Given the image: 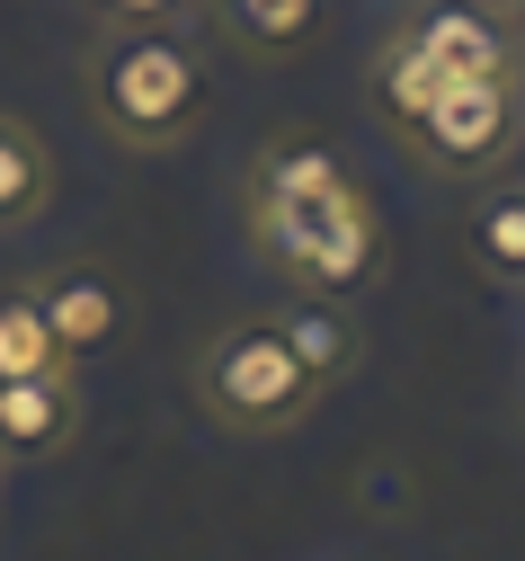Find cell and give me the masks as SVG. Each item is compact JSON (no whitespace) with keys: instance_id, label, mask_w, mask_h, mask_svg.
Listing matches in <instances>:
<instances>
[{"instance_id":"ba28073f","label":"cell","mask_w":525,"mask_h":561,"mask_svg":"<svg viewBox=\"0 0 525 561\" xmlns=\"http://www.w3.org/2000/svg\"><path fill=\"white\" fill-rule=\"evenodd\" d=\"M214 19H222V45L232 54L294 62V54H312V36H321V0H214Z\"/></svg>"},{"instance_id":"9a60e30c","label":"cell","mask_w":525,"mask_h":561,"mask_svg":"<svg viewBox=\"0 0 525 561\" xmlns=\"http://www.w3.org/2000/svg\"><path fill=\"white\" fill-rule=\"evenodd\" d=\"M507 10H516V0H507Z\"/></svg>"},{"instance_id":"3957f363","label":"cell","mask_w":525,"mask_h":561,"mask_svg":"<svg viewBox=\"0 0 525 561\" xmlns=\"http://www.w3.org/2000/svg\"><path fill=\"white\" fill-rule=\"evenodd\" d=\"M196 401H205L214 428H232V437H276L321 401V383L294 366L276 321H232V330H214L205 357H196Z\"/></svg>"},{"instance_id":"5b68a950","label":"cell","mask_w":525,"mask_h":561,"mask_svg":"<svg viewBox=\"0 0 525 561\" xmlns=\"http://www.w3.org/2000/svg\"><path fill=\"white\" fill-rule=\"evenodd\" d=\"M401 134L419 144L427 170H445V179H490V170H507V152L525 144V81H516V72L445 81L419 116H401Z\"/></svg>"},{"instance_id":"52a82bcc","label":"cell","mask_w":525,"mask_h":561,"mask_svg":"<svg viewBox=\"0 0 525 561\" xmlns=\"http://www.w3.org/2000/svg\"><path fill=\"white\" fill-rule=\"evenodd\" d=\"M81 437V375H10L0 383V463H54Z\"/></svg>"},{"instance_id":"7a4b0ae2","label":"cell","mask_w":525,"mask_h":561,"mask_svg":"<svg viewBox=\"0 0 525 561\" xmlns=\"http://www.w3.org/2000/svg\"><path fill=\"white\" fill-rule=\"evenodd\" d=\"M90 99H99V125L134 152H179L187 134L205 125V54L179 36V27H107L90 45Z\"/></svg>"},{"instance_id":"6da1fadb","label":"cell","mask_w":525,"mask_h":561,"mask_svg":"<svg viewBox=\"0 0 525 561\" xmlns=\"http://www.w3.org/2000/svg\"><path fill=\"white\" fill-rule=\"evenodd\" d=\"M250 241L304 295L356 304L384 276V224H374L365 187L339 170V152H321V144H267L259 152V170H250Z\"/></svg>"},{"instance_id":"8fae6325","label":"cell","mask_w":525,"mask_h":561,"mask_svg":"<svg viewBox=\"0 0 525 561\" xmlns=\"http://www.w3.org/2000/svg\"><path fill=\"white\" fill-rule=\"evenodd\" d=\"M276 330H285L294 366H304L321 392H330V383L356 366V321H347V304H339V295H304V312H285Z\"/></svg>"},{"instance_id":"7c38bea8","label":"cell","mask_w":525,"mask_h":561,"mask_svg":"<svg viewBox=\"0 0 525 561\" xmlns=\"http://www.w3.org/2000/svg\"><path fill=\"white\" fill-rule=\"evenodd\" d=\"M10 375H81V366L54 347L36 286H0V383H10Z\"/></svg>"},{"instance_id":"8992f818","label":"cell","mask_w":525,"mask_h":561,"mask_svg":"<svg viewBox=\"0 0 525 561\" xmlns=\"http://www.w3.org/2000/svg\"><path fill=\"white\" fill-rule=\"evenodd\" d=\"M36 304H45V330H54V347L71 366H90V357H107V347L125 339V286L107 267H90V259H62V267H45L36 276Z\"/></svg>"},{"instance_id":"277c9868","label":"cell","mask_w":525,"mask_h":561,"mask_svg":"<svg viewBox=\"0 0 525 561\" xmlns=\"http://www.w3.org/2000/svg\"><path fill=\"white\" fill-rule=\"evenodd\" d=\"M490 72H516V45H507V27L490 10H472V0H436V10L374 62L392 116H419L445 81H490Z\"/></svg>"},{"instance_id":"4fadbf2b","label":"cell","mask_w":525,"mask_h":561,"mask_svg":"<svg viewBox=\"0 0 525 561\" xmlns=\"http://www.w3.org/2000/svg\"><path fill=\"white\" fill-rule=\"evenodd\" d=\"M90 10H99L107 27H179L196 0H90Z\"/></svg>"},{"instance_id":"30bf717a","label":"cell","mask_w":525,"mask_h":561,"mask_svg":"<svg viewBox=\"0 0 525 561\" xmlns=\"http://www.w3.org/2000/svg\"><path fill=\"white\" fill-rule=\"evenodd\" d=\"M464 250H472L481 276H499V286H525V179H490V187L472 196Z\"/></svg>"},{"instance_id":"5bb4252c","label":"cell","mask_w":525,"mask_h":561,"mask_svg":"<svg viewBox=\"0 0 525 561\" xmlns=\"http://www.w3.org/2000/svg\"><path fill=\"white\" fill-rule=\"evenodd\" d=\"M516 19H525V0H516Z\"/></svg>"},{"instance_id":"9c48e42d","label":"cell","mask_w":525,"mask_h":561,"mask_svg":"<svg viewBox=\"0 0 525 561\" xmlns=\"http://www.w3.org/2000/svg\"><path fill=\"white\" fill-rule=\"evenodd\" d=\"M45 205H54V144L27 116H0V241L45 224Z\"/></svg>"}]
</instances>
